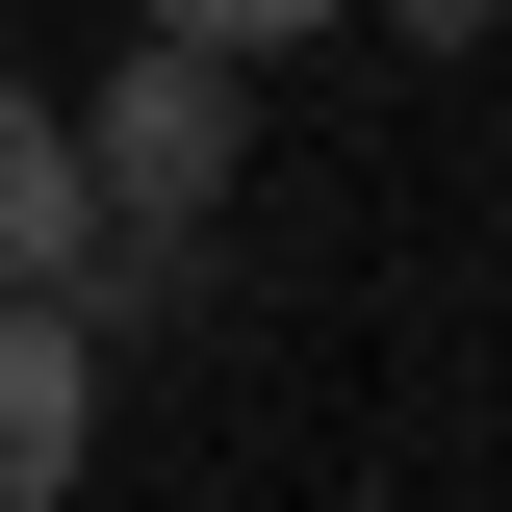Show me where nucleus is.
Segmentation results:
<instances>
[{"instance_id":"nucleus-1","label":"nucleus","mask_w":512,"mask_h":512,"mask_svg":"<svg viewBox=\"0 0 512 512\" xmlns=\"http://www.w3.org/2000/svg\"><path fill=\"white\" fill-rule=\"evenodd\" d=\"M205 180H231V77H180V52H128L103 103H77V205H128V231H180Z\"/></svg>"},{"instance_id":"nucleus-2","label":"nucleus","mask_w":512,"mask_h":512,"mask_svg":"<svg viewBox=\"0 0 512 512\" xmlns=\"http://www.w3.org/2000/svg\"><path fill=\"white\" fill-rule=\"evenodd\" d=\"M77 461H103V359L77 308H0V512H77Z\"/></svg>"},{"instance_id":"nucleus-5","label":"nucleus","mask_w":512,"mask_h":512,"mask_svg":"<svg viewBox=\"0 0 512 512\" xmlns=\"http://www.w3.org/2000/svg\"><path fill=\"white\" fill-rule=\"evenodd\" d=\"M384 26H436V52H461V26H487V0H384Z\"/></svg>"},{"instance_id":"nucleus-4","label":"nucleus","mask_w":512,"mask_h":512,"mask_svg":"<svg viewBox=\"0 0 512 512\" xmlns=\"http://www.w3.org/2000/svg\"><path fill=\"white\" fill-rule=\"evenodd\" d=\"M128 26H154V52H180V77H231V52H308L333 0H128Z\"/></svg>"},{"instance_id":"nucleus-3","label":"nucleus","mask_w":512,"mask_h":512,"mask_svg":"<svg viewBox=\"0 0 512 512\" xmlns=\"http://www.w3.org/2000/svg\"><path fill=\"white\" fill-rule=\"evenodd\" d=\"M77 231H103V205H77L52 77H0V308H52V282H77Z\"/></svg>"}]
</instances>
